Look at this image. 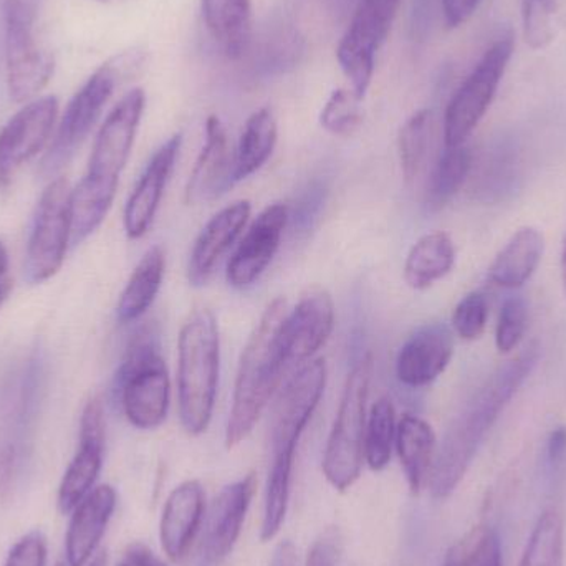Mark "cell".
Returning <instances> with one entry per match:
<instances>
[{
  "label": "cell",
  "instance_id": "obj_51",
  "mask_svg": "<svg viewBox=\"0 0 566 566\" xmlns=\"http://www.w3.org/2000/svg\"><path fill=\"white\" fill-rule=\"evenodd\" d=\"M271 566H298V557H296V551L292 542H282V544L275 548Z\"/></svg>",
  "mask_w": 566,
  "mask_h": 566
},
{
  "label": "cell",
  "instance_id": "obj_1",
  "mask_svg": "<svg viewBox=\"0 0 566 566\" xmlns=\"http://www.w3.org/2000/svg\"><path fill=\"white\" fill-rule=\"evenodd\" d=\"M538 358L541 346L531 343L517 356L495 369L491 378L452 419L441 446L436 451L434 464L429 475L428 485L432 497L444 501L458 489L482 442L509 402L527 381L537 366Z\"/></svg>",
  "mask_w": 566,
  "mask_h": 566
},
{
  "label": "cell",
  "instance_id": "obj_43",
  "mask_svg": "<svg viewBox=\"0 0 566 566\" xmlns=\"http://www.w3.org/2000/svg\"><path fill=\"white\" fill-rule=\"evenodd\" d=\"M489 319V303L484 293L472 292L465 295L452 313V328L459 338L474 342L484 335Z\"/></svg>",
  "mask_w": 566,
  "mask_h": 566
},
{
  "label": "cell",
  "instance_id": "obj_15",
  "mask_svg": "<svg viewBox=\"0 0 566 566\" xmlns=\"http://www.w3.org/2000/svg\"><path fill=\"white\" fill-rule=\"evenodd\" d=\"M335 328V303L319 286L306 290L282 323L281 343L289 368L308 361Z\"/></svg>",
  "mask_w": 566,
  "mask_h": 566
},
{
  "label": "cell",
  "instance_id": "obj_4",
  "mask_svg": "<svg viewBox=\"0 0 566 566\" xmlns=\"http://www.w3.org/2000/svg\"><path fill=\"white\" fill-rule=\"evenodd\" d=\"M221 336L218 318L199 308L186 319L178 342V402L182 428L189 436L208 431L218 399Z\"/></svg>",
  "mask_w": 566,
  "mask_h": 566
},
{
  "label": "cell",
  "instance_id": "obj_53",
  "mask_svg": "<svg viewBox=\"0 0 566 566\" xmlns=\"http://www.w3.org/2000/svg\"><path fill=\"white\" fill-rule=\"evenodd\" d=\"M560 275H562V286H564V295H565V300H566V234L564 238V245H562Z\"/></svg>",
  "mask_w": 566,
  "mask_h": 566
},
{
  "label": "cell",
  "instance_id": "obj_45",
  "mask_svg": "<svg viewBox=\"0 0 566 566\" xmlns=\"http://www.w3.org/2000/svg\"><path fill=\"white\" fill-rule=\"evenodd\" d=\"M46 541L42 532L23 535L12 548L3 566H45Z\"/></svg>",
  "mask_w": 566,
  "mask_h": 566
},
{
  "label": "cell",
  "instance_id": "obj_48",
  "mask_svg": "<svg viewBox=\"0 0 566 566\" xmlns=\"http://www.w3.org/2000/svg\"><path fill=\"white\" fill-rule=\"evenodd\" d=\"M116 566H168L148 545L135 544L128 545L126 551L123 552L122 558H119Z\"/></svg>",
  "mask_w": 566,
  "mask_h": 566
},
{
  "label": "cell",
  "instance_id": "obj_28",
  "mask_svg": "<svg viewBox=\"0 0 566 566\" xmlns=\"http://www.w3.org/2000/svg\"><path fill=\"white\" fill-rule=\"evenodd\" d=\"M544 251L545 239L538 229H518L492 262L489 279L502 289H521L537 272Z\"/></svg>",
  "mask_w": 566,
  "mask_h": 566
},
{
  "label": "cell",
  "instance_id": "obj_55",
  "mask_svg": "<svg viewBox=\"0 0 566 566\" xmlns=\"http://www.w3.org/2000/svg\"><path fill=\"white\" fill-rule=\"evenodd\" d=\"M102 2H109V0H102Z\"/></svg>",
  "mask_w": 566,
  "mask_h": 566
},
{
  "label": "cell",
  "instance_id": "obj_40",
  "mask_svg": "<svg viewBox=\"0 0 566 566\" xmlns=\"http://www.w3.org/2000/svg\"><path fill=\"white\" fill-rule=\"evenodd\" d=\"M359 103H361V98L353 90H335L323 106L319 123L332 135H352L363 122Z\"/></svg>",
  "mask_w": 566,
  "mask_h": 566
},
{
  "label": "cell",
  "instance_id": "obj_56",
  "mask_svg": "<svg viewBox=\"0 0 566 566\" xmlns=\"http://www.w3.org/2000/svg\"><path fill=\"white\" fill-rule=\"evenodd\" d=\"M59 566H62V565H59Z\"/></svg>",
  "mask_w": 566,
  "mask_h": 566
},
{
  "label": "cell",
  "instance_id": "obj_10",
  "mask_svg": "<svg viewBox=\"0 0 566 566\" xmlns=\"http://www.w3.org/2000/svg\"><path fill=\"white\" fill-rule=\"evenodd\" d=\"M72 239V189L65 178H56L42 192L29 245L25 277L30 283L50 281L65 261Z\"/></svg>",
  "mask_w": 566,
  "mask_h": 566
},
{
  "label": "cell",
  "instance_id": "obj_11",
  "mask_svg": "<svg viewBox=\"0 0 566 566\" xmlns=\"http://www.w3.org/2000/svg\"><path fill=\"white\" fill-rule=\"evenodd\" d=\"M399 6L401 0H358L336 50L339 69L361 99L371 85L376 55L391 32Z\"/></svg>",
  "mask_w": 566,
  "mask_h": 566
},
{
  "label": "cell",
  "instance_id": "obj_20",
  "mask_svg": "<svg viewBox=\"0 0 566 566\" xmlns=\"http://www.w3.org/2000/svg\"><path fill=\"white\" fill-rule=\"evenodd\" d=\"M452 355V329L442 323H431L406 339L396 356V376L408 388H424L446 371Z\"/></svg>",
  "mask_w": 566,
  "mask_h": 566
},
{
  "label": "cell",
  "instance_id": "obj_12",
  "mask_svg": "<svg viewBox=\"0 0 566 566\" xmlns=\"http://www.w3.org/2000/svg\"><path fill=\"white\" fill-rule=\"evenodd\" d=\"M60 103L53 95L25 103L0 132V191L12 185L23 165L35 158L52 136Z\"/></svg>",
  "mask_w": 566,
  "mask_h": 566
},
{
  "label": "cell",
  "instance_id": "obj_35",
  "mask_svg": "<svg viewBox=\"0 0 566 566\" xmlns=\"http://www.w3.org/2000/svg\"><path fill=\"white\" fill-rule=\"evenodd\" d=\"M293 461H295V454L272 455L261 528V541L264 544L277 537L283 522H285L290 501V485H292Z\"/></svg>",
  "mask_w": 566,
  "mask_h": 566
},
{
  "label": "cell",
  "instance_id": "obj_54",
  "mask_svg": "<svg viewBox=\"0 0 566 566\" xmlns=\"http://www.w3.org/2000/svg\"><path fill=\"white\" fill-rule=\"evenodd\" d=\"M108 565V555H106V552H99L98 555H95V558H93L92 562H90L86 566H106Z\"/></svg>",
  "mask_w": 566,
  "mask_h": 566
},
{
  "label": "cell",
  "instance_id": "obj_36",
  "mask_svg": "<svg viewBox=\"0 0 566 566\" xmlns=\"http://www.w3.org/2000/svg\"><path fill=\"white\" fill-rule=\"evenodd\" d=\"M396 429L395 406L388 398L378 399L369 411L365 432V461L371 471H382L391 461Z\"/></svg>",
  "mask_w": 566,
  "mask_h": 566
},
{
  "label": "cell",
  "instance_id": "obj_42",
  "mask_svg": "<svg viewBox=\"0 0 566 566\" xmlns=\"http://www.w3.org/2000/svg\"><path fill=\"white\" fill-rule=\"evenodd\" d=\"M527 326L528 310L524 300L518 296L505 300L501 315H499L497 329H495V346L499 352L502 355L514 352L524 339Z\"/></svg>",
  "mask_w": 566,
  "mask_h": 566
},
{
  "label": "cell",
  "instance_id": "obj_38",
  "mask_svg": "<svg viewBox=\"0 0 566 566\" xmlns=\"http://www.w3.org/2000/svg\"><path fill=\"white\" fill-rule=\"evenodd\" d=\"M442 566H504L499 535L491 527H474L452 545Z\"/></svg>",
  "mask_w": 566,
  "mask_h": 566
},
{
  "label": "cell",
  "instance_id": "obj_21",
  "mask_svg": "<svg viewBox=\"0 0 566 566\" xmlns=\"http://www.w3.org/2000/svg\"><path fill=\"white\" fill-rule=\"evenodd\" d=\"M181 143V135L171 136L149 159L138 185L133 189L125 208V231L129 239H142L151 228L166 185L175 169Z\"/></svg>",
  "mask_w": 566,
  "mask_h": 566
},
{
  "label": "cell",
  "instance_id": "obj_17",
  "mask_svg": "<svg viewBox=\"0 0 566 566\" xmlns=\"http://www.w3.org/2000/svg\"><path fill=\"white\" fill-rule=\"evenodd\" d=\"M255 489L258 478L255 474H248L241 481L226 485L212 502L202 538V560L206 565H219L234 551Z\"/></svg>",
  "mask_w": 566,
  "mask_h": 566
},
{
  "label": "cell",
  "instance_id": "obj_41",
  "mask_svg": "<svg viewBox=\"0 0 566 566\" xmlns=\"http://www.w3.org/2000/svg\"><path fill=\"white\" fill-rule=\"evenodd\" d=\"M555 0H522L525 42L534 50H544L554 42Z\"/></svg>",
  "mask_w": 566,
  "mask_h": 566
},
{
  "label": "cell",
  "instance_id": "obj_2",
  "mask_svg": "<svg viewBox=\"0 0 566 566\" xmlns=\"http://www.w3.org/2000/svg\"><path fill=\"white\" fill-rule=\"evenodd\" d=\"M286 313V300H274L245 345L226 428L228 449H234L251 436L262 412L282 385L283 375L289 371L281 343Z\"/></svg>",
  "mask_w": 566,
  "mask_h": 566
},
{
  "label": "cell",
  "instance_id": "obj_31",
  "mask_svg": "<svg viewBox=\"0 0 566 566\" xmlns=\"http://www.w3.org/2000/svg\"><path fill=\"white\" fill-rule=\"evenodd\" d=\"M277 119L274 113L269 108L252 113L235 149V182L254 175L269 161L277 145Z\"/></svg>",
  "mask_w": 566,
  "mask_h": 566
},
{
  "label": "cell",
  "instance_id": "obj_39",
  "mask_svg": "<svg viewBox=\"0 0 566 566\" xmlns=\"http://www.w3.org/2000/svg\"><path fill=\"white\" fill-rule=\"evenodd\" d=\"M517 158L512 149H495L491 158L485 159L479 172L478 189L485 201H499L505 192H511L517 181Z\"/></svg>",
  "mask_w": 566,
  "mask_h": 566
},
{
  "label": "cell",
  "instance_id": "obj_47",
  "mask_svg": "<svg viewBox=\"0 0 566 566\" xmlns=\"http://www.w3.org/2000/svg\"><path fill=\"white\" fill-rule=\"evenodd\" d=\"M482 0H441V13L449 29H458L474 15Z\"/></svg>",
  "mask_w": 566,
  "mask_h": 566
},
{
  "label": "cell",
  "instance_id": "obj_37",
  "mask_svg": "<svg viewBox=\"0 0 566 566\" xmlns=\"http://www.w3.org/2000/svg\"><path fill=\"white\" fill-rule=\"evenodd\" d=\"M564 564V518L557 511L538 517L518 566H562Z\"/></svg>",
  "mask_w": 566,
  "mask_h": 566
},
{
  "label": "cell",
  "instance_id": "obj_23",
  "mask_svg": "<svg viewBox=\"0 0 566 566\" xmlns=\"http://www.w3.org/2000/svg\"><path fill=\"white\" fill-rule=\"evenodd\" d=\"M118 494L112 485L93 489L72 512L65 538L66 565L86 566L115 514Z\"/></svg>",
  "mask_w": 566,
  "mask_h": 566
},
{
  "label": "cell",
  "instance_id": "obj_34",
  "mask_svg": "<svg viewBox=\"0 0 566 566\" xmlns=\"http://www.w3.org/2000/svg\"><path fill=\"white\" fill-rule=\"evenodd\" d=\"M436 135V118L432 109L415 113L399 133V159L406 182H412L428 163Z\"/></svg>",
  "mask_w": 566,
  "mask_h": 566
},
{
  "label": "cell",
  "instance_id": "obj_30",
  "mask_svg": "<svg viewBox=\"0 0 566 566\" xmlns=\"http://www.w3.org/2000/svg\"><path fill=\"white\" fill-rule=\"evenodd\" d=\"M455 264V248L446 232L419 239L405 264V281L411 289L426 290L444 279Z\"/></svg>",
  "mask_w": 566,
  "mask_h": 566
},
{
  "label": "cell",
  "instance_id": "obj_33",
  "mask_svg": "<svg viewBox=\"0 0 566 566\" xmlns=\"http://www.w3.org/2000/svg\"><path fill=\"white\" fill-rule=\"evenodd\" d=\"M472 166L474 158L464 145L446 148L429 176L426 206L431 211H439L451 202L471 176Z\"/></svg>",
  "mask_w": 566,
  "mask_h": 566
},
{
  "label": "cell",
  "instance_id": "obj_32",
  "mask_svg": "<svg viewBox=\"0 0 566 566\" xmlns=\"http://www.w3.org/2000/svg\"><path fill=\"white\" fill-rule=\"evenodd\" d=\"M116 182L85 178L72 191V242L82 244L106 219L115 201Z\"/></svg>",
  "mask_w": 566,
  "mask_h": 566
},
{
  "label": "cell",
  "instance_id": "obj_52",
  "mask_svg": "<svg viewBox=\"0 0 566 566\" xmlns=\"http://www.w3.org/2000/svg\"><path fill=\"white\" fill-rule=\"evenodd\" d=\"M358 0H325L326 9L335 19L343 20L349 12L355 10Z\"/></svg>",
  "mask_w": 566,
  "mask_h": 566
},
{
  "label": "cell",
  "instance_id": "obj_5",
  "mask_svg": "<svg viewBox=\"0 0 566 566\" xmlns=\"http://www.w3.org/2000/svg\"><path fill=\"white\" fill-rule=\"evenodd\" d=\"M115 396L129 424L143 431L159 428L168 418L171 379L155 329H139L129 343L116 373Z\"/></svg>",
  "mask_w": 566,
  "mask_h": 566
},
{
  "label": "cell",
  "instance_id": "obj_16",
  "mask_svg": "<svg viewBox=\"0 0 566 566\" xmlns=\"http://www.w3.org/2000/svg\"><path fill=\"white\" fill-rule=\"evenodd\" d=\"M105 411L99 399H92L83 409L80 421V448L60 482L56 505L63 515L95 489L105 454Z\"/></svg>",
  "mask_w": 566,
  "mask_h": 566
},
{
  "label": "cell",
  "instance_id": "obj_49",
  "mask_svg": "<svg viewBox=\"0 0 566 566\" xmlns=\"http://www.w3.org/2000/svg\"><path fill=\"white\" fill-rule=\"evenodd\" d=\"M548 461L552 464H560L566 458V428H557L552 431L547 442Z\"/></svg>",
  "mask_w": 566,
  "mask_h": 566
},
{
  "label": "cell",
  "instance_id": "obj_7",
  "mask_svg": "<svg viewBox=\"0 0 566 566\" xmlns=\"http://www.w3.org/2000/svg\"><path fill=\"white\" fill-rule=\"evenodd\" d=\"M375 361L365 355L353 365L343 388L342 401L326 441L322 469L326 481L338 492L348 491L365 462L366 408L371 388Z\"/></svg>",
  "mask_w": 566,
  "mask_h": 566
},
{
  "label": "cell",
  "instance_id": "obj_27",
  "mask_svg": "<svg viewBox=\"0 0 566 566\" xmlns=\"http://www.w3.org/2000/svg\"><path fill=\"white\" fill-rule=\"evenodd\" d=\"M434 429L429 422L415 415H402L396 429V451L408 481L409 491L418 495L428 485L434 464Z\"/></svg>",
  "mask_w": 566,
  "mask_h": 566
},
{
  "label": "cell",
  "instance_id": "obj_24",
  "mask_svg": "<svg viewBox=\"0 0 566 566\" xmlns=\"http://www.w3.org/2000/svg\"><path fill=\"white\" fill-rule=\"evenodd\" d=\"M251 212V202L238 201L212 216L211 221L205 226L201 234L196 239L191 258H189L188 279L191 285L201 286L209 281L222 255L232 248L235 239L244 231Z\"/></svg>",
  "mask_w": 566,
  "mask_h": 566
},
{
  "label": "cell",
  "instance_id": "obj_6",
  "mask_svg": "<svg viewBox=\"0 0 566 566\" xmlns=\"http://www.w3.org/2000/svg\"><path fill=\"white\" fill-rule=\"evenodd\" d=\"M142 50H126L106 60L73 95L42 161L43 175H55L75 155L98 122L116 86L145 65Z\"/></svg>",
  "mask_w": 566,
  "mask_h": 566
},
{
  "label": "cell",
  "instance_id": "obj_13",
  "mask_svg": "<svg viewBox=\"0 0 566 566\" xmlns=\"http://www.w3.org/2000/svg\"><path fill=\"white\" fill-rule=\"evenodd\" d=\"M326 388L325 359L306 363L283 389L272 418V454H295Z\"/></svg>",
  "mask_w": 566,
  "mask_h": 566
},
{
  "label": "cell",
  "instance_id": "obj_18",
  "mask_svg": "<svg viewBox=\"0 0 566 566\" xmlns=\"http://www.w3.org/2000/svg\"><path fill=\"white\" fill-rule=\"evenodd\" d=\"M289 222V208L272 205L252 222L235 254L228 264V282L234 289H248L259 281L281 248Z\"/></svg>",
  "mask_w": 566,
  "mask_h": 566
},
{
  "label": "cell",
  "instance_id": "obj_25",
  "mask_svg": "<svg viewBox=\"0 0 566 566\" xmlns=\"http://www.w3.org/2000/svg\"><path fill=\"white\" fill-rule=\"evenodd\" d=\"M305 36L298 27L281 19L268 25L258 39L252 36L245 55H251V70L255 76L271 80L295 70L305 55Z\"/></svg>",
  "mask_w": 566,
  "mask_h": 566
},
{
  "label": "cell",
  "instance_id": "obj_19",
  "mask_svg": "<svg viewBox=\"0 0 566 566\" xmlns=\"http://www.w3.org/2000/svg\"><path fill=\"white\" fill-rule=\"evenodd\" d=\"M235 153L228 129L218 116L206 122V142L186 188V202L208 205L221 198L234 185Z\"/></svg>",
  "mask_w": 566,
  "mask_h": 566
},
{
  "label": "cell",
  "instance_id": "obj_50",
  "mask_svg": "<svg viewBox=\"0 0 566 566\" xmlns=\"http://www.w3.org/2000/svg\"><path fill=\"white\" fill-rule=\"evenodd\" d=\"M12 292V277H10L9 254L6 245L0 241V306L9 298Z\"/></svg>",
  "mask_w": 566,
  "mask_h": 566
},
{
  "label": "cell",
  "instance_id": "obj_46",
  "mask_svg": "<svg viewBox=\"0 0 566 566\" xmlns=\"http://www.w3.org/2000/svg\"><path fill=\"white\" fill-rule=\"evenodd\" d=\"M438 12H441V0H415L411 9V29L412 40L422 43L432 35Z\"/></svg>",
  "mask_w": 566,
  "mask_h": 566
},
{
  "label": "cell",
  "instance_id": "obj_8",
  "mask_svg": "<svg viewBox=\"0 0 566 566\" xmlns=\"http://www.w3.org/2000/svg\"><path fill=\"white\" fill-rule=\"evenodd\" d=\"M2 20L7 90L15 103L32 102L52 80L55 59L36 39L30 0H3Z\"/></svg>",
  "mask_w": 566,
  "mask_h": 566
},
{
  "label": "cell",
  "instance_id": "obj_14",
  "mask_svg": "<svg viewBox=\"0 0 566 566\" xmlns=\"http://www.w3.org/2000/svg\"><path fill=\"white\" fill-rule=\"evenodd\" d=\"M145 106L146 95L142 88L132 90L116 103L93 145L86 172L88 178L118 185L119 175L132 155Z\"/></svg>",
  "mask_w": 566,
  "mask_h": 566
},
{
  "label": "cell",
  "instance_id": "obj_3",
  "mask_svg": "<svg viewBox=\"0 0 566 566\" xmlns=\"http://www.w3.org/2000/svg\"><path fill=\"white\" fill-rule=\"evenodd\" d=\"M45 382L46 361L39 348L0 373V495L12 491L29 458Z\"/></svg>",
  "mask_w": 566,
  "mask_h": 566
},
{
  "label": "cell",
  "instance_id": "obj_29",
  "mask_svg": "<svg viewBox=\"0 0 566 566\" xmlns=\"http://www.w3.org/2000/svg\"><path fill=\"white\" fill-rule=\"evenodd\" d=\"M165 271V251L159 245H155L143 255L119 296L118 306H116V318L119 323L125 325V323L136 322L151 308L161 290Z\"/></svg>",
  "mask_w": 566,
  "mask_h": 566
},
{
  "label": "cell",
  "instance_id": "obj_22",
  "mask_svg": "<svg viewBox=\"0 0 566 566\" xmlns=\"http://www.w3.org/2000/svg\"><path fill=\"white\" fill-rule=\"evenodd\" d=\"M205 502L201 482L186 481L172 489L159 522V541L169 560H182L188 554L205 521Z\"/></svg>",
  "mask_w": 566,
  "mask_h": 566
},
{
  "label": "cell",
  "instance_id": "obj_44",
  "mask_svg": "<svg viewBox=\"0 0 566 566\" xmlns=\"http://www.w3.org/2000/svg\"><path fill=\"white\" fill-rule=\"evenodd\" d=\"M342 554V531L338 527H328L313 542L306 554L305 566H336Z\"/></svg>",
  "mask_w": 566,
  "mask_h": 566
},
{
  "label": "cell",
  "instance_id": "obj_26",
  "mask_svg": "<svg viewBox=\"0 0 566 566\" xmlns=\"http://www.w3.org/2000/svg\"><path fill=\"white\" fill-rule=\"evenodd\" d=\"M212 40L229 60L244 59L254 36L252 0H202Z\"/></svg>",
  "mask_w": 566,
  "mask_h": 566
},
{
  "label": "cell",
  "instance_id": "obj_9",
  "mask_svg": "<svg viewBox=\"0 0 566 566\" xmlns=\"http://www.w3.org/2000/svg\"><path fill=\"white\" fill-rule=\"evenodd\" d=\"M514 53V35L502 33L479 60L449 102L444 115L446 148L462 146L478 128L494 102L499 85Z\"/></svg>",
  "mask_w": 566,
  "mask_h": 566
}]
</instances>
